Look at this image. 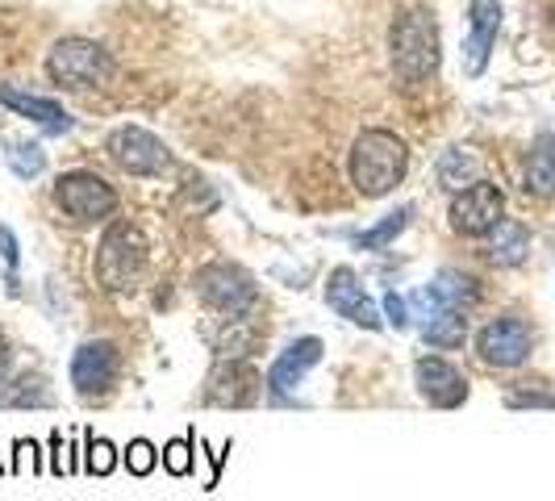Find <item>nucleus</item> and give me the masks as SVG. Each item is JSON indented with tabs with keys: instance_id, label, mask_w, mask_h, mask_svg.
Here are the masks:
<instances>
[{
	"instance_id": "1",
	"label": "nucleus",
	"mask_w": 555,
	"mask_h": 501,
	"mask_svg": "<svg viewBox=\"0 0 555 501\" xmlns=\"http://www.w3.org/2000/svg\"><path fill=\"white\" fill-rule=\"evenodd\" d=\"M389 55L392 72L401 84H422L439 72V26L435 13L426 9H405L397 13V22L389 29Z\"/></svg>"
},
{
	"instance_id": "2",
	"label": "nucleus",
	"mask_w": 555,
	"mask_h": 501,
	"mask_svg": "<svg viewBox=\"0 0 555 501\" xmlns=\"http://www.w3.org/2000/svg\"><path fill=\"white\" fill-rule=\"evenodd\" d=\"M410 151L392 130H363L351 146V184L363 196H385L405 180Z\"/></svg>"
},
{
	"instance_id": "3",
	"label": "nucleus",
	"mask_w": 555,
	"mask_h": 501,
	"mask_svg": "<svg viewBox=\"0 0 555 501\" xmlns=\"http://www.w3.org/2000/svg\"><path fill=\"white\" fill-rule=\"evenodd\" d=\"M146 268V239H142L139 226L117 222L105 230L101 251H96V277L105 288L121 293V288H134Z\"/></svg>"
},
{
	"instance_id": "4",
	"label": "nucleus",
	"mask_w": 555,
	"mask_h": 501,
	"mask_svg": "<svg viewBox=\"0 0 555 501\" xmlns=\"http://www.w3.org/2000/svg\"><path fill=\"white\" fill-rule=\"evenodd\" d=\"M47 72L63 88H101L113 76V59L105 47H96L88 38H63L47 55Z\"/></svg>"
},
{
	"instance_id": "5",
	"label": "nucleus",
	"mask_w": 555,
	"mask_h": 501,
	"mask_svg": "<svg viewBox=\"0 0 555 501\" xmlns=\"http://www.w3.org/2000/svg\"><path fill=\"white\" fill-rule=\"evenodd\" d=\"M196 297L222 318H247L259 301V288L238 264H209L196 272Z\"/></svg>"
},
{
	"instance_id": "6",
	"label": "nucleus",
	"mask_w": 555,
	"mask_h": 501,
	"mask_svg": "<svg viewBox=\"0 0 555 501\" xmlns=\"http://www.w3.org/2000/svg\"><path fill=\"white\" fill-rule=\"evenodd\" d=\"M55 205L72 222H101L117 209V193L96 171H67L55 180Z\"/></svg>"
},
{
	"instance_id": "7",
	"label": "nucleus",
	"mask_w": 555,
	"mask_h": 501,
	"mask_svg": "<svg viewBox=\"0 0 555 501\" xmlns=\"http://www.w3.org/2000/svg\"><path fill=\"white\" fill-rule=\"evenodd\" d=\"M476 351H480V360L489 363V368H518L534 351V331H530L527 318L501 313V318H493L485 331L476 334Z\"/></svg>"
},
{
	"instance_id": "8",
	"label": "nucleus",
	"mask_w": 555,
	"mask_h": 501,
	"mask_svg": "<svg viewBox=\"0 0 555 501\" xmlns=\"http://www.w3.org/2000/svg\"><path fill=\"white\" fill-rule=\"evenodd\" d=\"M501 218H505V196L489 180H476L468 189H460L451 201V230L464 239H485Z\"/></svg>"
},
{
	"instance_id": "9",
	"label": "nucleus",
	"mask_w": 555,
	"mask_h": 501,
	"mask_svg": "<svg viewBox=\"0 0 555 501\" xmlns=\"http://www.w3.org/2000/svg\"><path fill=\"white\" fill-rule=\"evenodd\" d=\"M105 151H109L113 164L130 176H159L171 167V151L142 126H117L105 142Z\"/></svg>"
},
{
	"instance_id": "10",
	"label": "nucleus",
	"mask_w": 555,
	"mask_h": 501,
	"mask_svg": "<svg viewBox=\"0 0 555 501\" xmlns=\"http://www.w3.org/2000/svg\"><path fill=\"white\" fill-rule=\"evenodd\" d=\"M414 381H417V393H422L435 410H455V406L468 401V381H464V372H460L455 363H447L443 356H422V360L414 363Z\"/></svg>"
},
{
	"instance_id": "11",
	"label": "nucleus",
	"mask_w": 555,
	"mask_h": 501,
	"mask_svg": "<svg viewBox=\"0 0 555 501\" xmlns=\"http://www.w3.org/2000/svg\"><path fill=\"white\" fill-rule=\"evenodd\" d=\"M117 381V347L96 338V343H83L80 351L72 356V385L80 397H105Z\"/></svg>"
},
{
	"instance_id": "12",
	"label": "nucleus",
	"mask_w": 555,
	"mask_h": 501,
	"mask_svg": "<svg viewBox=\"0 0 555 501\" xmlns=\"http://www.w3.org/2000/svg\"><path fill=\"white\" fill-rule=\"evenodd\" d=\"M322 351H326V343L313 338V334H309V338H297V343H288V347L280 351V360L268 368V393H272V401H288V393L306 381L309 368L322 363Z\"/></svg>"
},
{
	"instance_id": "13",
	"label": "nucleus",
	"mask_w": 555,
	"mask_h": 501,
	"mask_svg": "<svg viewBox=\"0 0 555 501\" xmlns=\"http://www.w3.org/2000/svg\"><path fill=\"white\" fill-rule=\"evenodd\" d=\"M326 306H331L338 318H347V322L363 326V331H380V326H385L380 313H376V306L367 301L360 277H356L351 268H334L331 272V280H326Z\"/></svg>"
},
{
	"instance_id": "14",
	"label": "nucleus",
	"mask_w": 555,
	"mask_h": 501,
	"mask_svg": "<svg viewBox=\"0 0 555 501\" xmlns=\"http://www.w3.org/2000/svg\"><path fill=\"white\" fill-rule=\"evenodd\" d=\"M501 29V0H473V26H468V42H464V72L480 76L485 63L493 55Z\"/></svg>"
},
{
	"instance_id": "15",
	"label": "nucleus",
	"mask_w": 555,
	"mask_h": 501,
	"mask_svg": "<svg viewBox=\"0 0 555 501\" xmlns=\"http://www.w3.org/2000/svg\"><path fill=\"white\" fill-rule=\"evenodd\" d=\"M259 397V376H255V368L247 363H222L214 376H209V385H205V401L209 406H250Z\"/></svg>"
},
{
	"instance_id": "16",
	"label": "nucleus",
	"mask_w": 555,
	"mask_h": 501,
	"mask_svg": "<svg viewBox=\"0 0 555 501\" xmlns=\"http://www.w3.org/2000/svg\"><path fill=\"white\" fill-rule=\"evenodd\" d=\"M0 105H9L13 113H22L29 121H38L42 130H51V134H67L72 126H76V117L55 105V101H47V97H29L22 88H9V84H0Z\"/></svg>"
},
{
	"instance_id": "17",
	"label": "nucleus",
	"mask_w": 555,
	"mask_h": 501,
	"mask_svg": "<svg viewBox=\"0 0 555 501\" xmlns=\"http://www.w3.org/2000/svg\"><path fill=\"white\" fill-rule=\"evenodd\" d=\"M530 255V230L514 218H501L493 230H489V259L498 268H518Z\"/></svg>"
},
{
	"instance_id": "18",
	"label": "nucleus",
	"mask_w": 555,
	"mask_h": 501,
	"mask_svg": "<svg viewBox=\"0 0 555 501\" xmlns=\"http://www.w3.org/2000/svg\"><path fill=\"white\" fill-rule=\"evenodd\" d=\"M426 288L439 297V306H443V309H464V313H468V309L480 301L476 280L468 277V272H460V268H443L439 277L426 284Z\"/></svg>"
},
{
	"instance_id": "19",
	"label": "nucleus",
	"mask_w": 555,
	"mask_h": 501,
	"mask_svg": "<svg viewBox=\"0 0 555 501\" xmlns=\"http://www.w3.org/2000/svg\"><path fill=\"white\" fill-rule=\"evenodd\" d=\"M527 193L555 196V134H539L527 155Z\"/></svg>"
},
{
	"instance_id": "20",
	"label": "nucleus",
	"mask_w": 555,
	"mask_h": 501,
	"mask_svg": "<svg viewBox=\"0 0 555 501\" xmlns=\"http://www.w3.org/2000/svg\"><path fill=\"white\" fill-rule=\"evenodd\" d=\"M422 338H426V347H439V351L464 347V338H468V318H464V309H443V313H435V318L422 326Z\"/></svg>"
},
{
	"instance_id": "21",
	"label": "nucleus",
	"mask_w": 555,
	"mask_h": 501,
	"mask_svg": "<svg viewBox=\"0 0 555 501\" xmlns=\"http://www.w3.org/2000/svg\"><path fill=\"white\" fill-rule=\"evenodd\" d=\"M0 406H9V410H47L51 389H47V381L38 372H26V376H17L9 389L0 393Z\"/></svg>"
},
{
	"instance_id": "22",
	"label": "nucleus",
	"mask_w": 555,
	"mask_h": 501,
	"mask_svg": "<svg viewBox=\"0 0 555 501\" xmlns=\"http://www.w3.org/2000/svg\"><path fill=\"white\" fill-rule=\"evenodd\" d=\"M476 171H480V164H476V155L468 146H451V151H443V159H439V180H443V189H451V193L476 184Z\"/></svg>"
},
{
	"instance_id": "23",
	"label": "nucleus",
	"mask_w": 555,
	"mask_h": 501,
	"mask_svg": "<svg viewBox=\"0 0 555 501\" xmlns=\"http://www.w3.org/2000/svg\"><path fill=\"white\" fill-rule=\"evenodd\" d=\"M410 218H414V205H401L397 214H389L385 222H376L372 230H363V234H356V247L360 251H385L410 226Z\"/></svg>"
},
{
	"instance_id": "24",
	"label": "nucleus",
	"mask_w": 555,
	"mask_h": 501,
	"mask_svg": "<svg viewBox=\"0 0 555 501\" xmlns=\"http://www.w3.org/2000/svg\"><path fill=\"white\" fill-rule=\"evenodd\" d=\"M9 167H13L22 180H34V176H42V167H47V151H42L38 142H9Z\"/></svg>"
},
{
	"instance_id": "25",
	"label": "nucleus",
	"mask_w": 555,
	"mask_h": 501,
	"mask_svg": "<svg viewBox=\"0 0 555 501\" xmlns=\"http://www.w3.org/2000/svg\"><path fill=\"white\" fill-rule=\"evenodd\" d=\"M83 451H88V476H109L117 468V447L109 439H101V435H88L83 439Z\"/></svg>"
},
{
	"instance_id": "26",
	"label": "nucleus",
	"mask_w": 555,
	"mask_h": 501,
	"mask_svg": "<svg viewBox=\"0 0 555 501\" xmlns=\"http://www.w3.org/2000/svg\"><path fill=\"white\" fill-rule=\"evenodd\" d=\"M193 444L196 435H184V439H171L164 447V468L171 476H189L193 473Z\"/></svg>"
},
{
	"instance_id": "27",
	"label": "nucleus",
	"mask_w": 555,
	"mask_h": 501,
	"mask_svg": "<svg viewBox=\"0 0 555 501\" xmlns=\"http://www.w3.org/2000/svg\"><path fill=\"white\" fill-rule=\"evenodd\" d=\"M155 464H159V451L151 439H134V444L126 447V468L134 476H151L155 473Z\"/></svg>"
},
{
	"instance_id": "28",
	"label": "nucleus",
	"mask_w": 555,
	"mask_h": 501,
	"mask_svg": "<svg viewBox=\"0 0 555 501\" xmlns=\"http://www.w3.org/2000/svg\"><path fill=\"white\" fill-rule=\"evenodd\" d=\"M505 401H509L514 410H527V406H547V410H555L552 393H539V389H509L505 393Z\"/></svg>"
},
{
	"instance_id": "29",
	"label": "nucleus",
	"mask_w": 555,
	"mask_h": 501,
	"mask_svg": "<svg viewBox=\"0 0 555 501\" xmlns=\"http://www.w3.org/2000/svg\"><path fill=\"white\" fill-rule=\"evenodd\" d=\"M385 318H389V326L405 331V326H410V301L397 297V293H385Z\"/></svg>"
},
{
	"instance_id": "30",
	"label": "nucleus",
	"mask_w": 555,
	"mask_h": 501,
	"mask_svg": "<svg viewBox=\"0 0 555 501\" xmlns=\"http://www.w3.org/2000/svg\"><path fill=\"white\" fill-rule=\"evenodd\" d=\"M13 451H17V464H13V473H26V464H29V473H38V444L34 439H17L13 444Z\"/></svg>"
},
{
	"instance_id": "31",
	"label": "nucleus",
	"mask_w": 555,
	"mask_h": 501,
	"mask_svg": "<svg viewBox=\"0 0 555 501\" xmlns=\"http://www.w3.org/2000/svg\"><path fill=\"white\" fill-rule=\"evenodd\" d=\"M0 259H4L9 268H17V259H22V251H17V239H13V230H4V226H0Z\"/></svg>"
},
{
	"instance_id": "32",
	"label": "nucleus",
	"mask_w": 555,
	"mask_h": 501,
	"mask_svg": "<svg viewBox=\"0 0 555 501\" xmlns=\"http://www.w3.org/2000/svg\"><path fill=\"white\" fill-rule=\"evenodd\" d=\"M4 372H9V343L0 338V381H4Z\"/></svg>"
}]
</instances>
